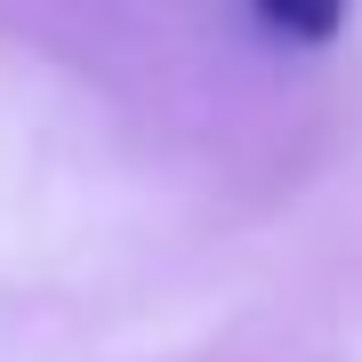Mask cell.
Returning a JSON list of instances; mask_svg holds the SVG:
<instances>
[{
  "label": "cell",
  "instance_id": "1",
  "mask_svg": "<svg viewBox=\"0 0 362 362\" xmlns=\"http://www.w3.org/2000/svg\"><path fill=\"white\" fill-rule=\"evenodd\" d=\"M250 8L266 16V33L306 40V49H322V40L346 25V0H250Z\"/></svg>",
  "mask_w": 362,
  "mask_h": 362
}]
</instances>
